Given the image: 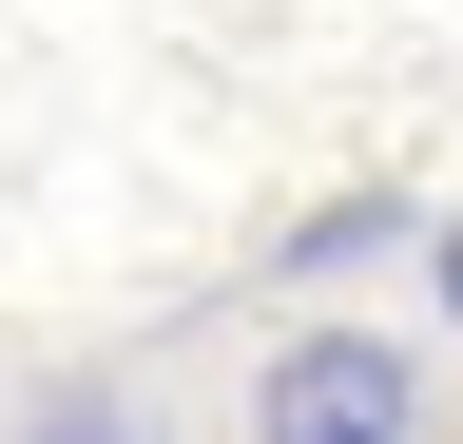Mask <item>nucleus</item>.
<instances>
[{"mask_svg": "<svg viewBox=\"0 0 463 444\" xmlns=\"http://www.w3.org/2000/svg\"><path fill=\"white\" fill-rule=\"evenodd\" d=\"M0 444H155V425H136V386H116V367H58V386H39Z\"/></svg>", "mask_w": 463, "mask_h": 444, "instance_id": "nucleus-3", "label": "nucleus"}, {"mask_svg": "<svg viewBox=\"0 0 463 444\" xmlns=\"http://www.w3.org/2000/svg\"><path fill=\"white\" fill-rule=\"evenodd\" d=\"M425 290H444V328H463V213H425Z\"/></svg>", "mask_w": 463, "mask_h": 444, "instance_id": "nucleus-4", "label": "nucleus"}, {"mask_svg": "<svg viewBox=\"0 0 463 444\" xmlns=\"http://www.w3.org/2000/svg\"><path fill=\"white\" fill-rule=\"evenodd\" d=\"M386 232H425V213H405V194H328L309 232H270V270H289V290H309V270H367Z\"/></svg>", "mask_w": 463, "mask_h": 444, "instance_id": "nucleus-2", "label": "nucleus"}, {"mask_svg": "<svg viewBox=\"0 0 463 444\" xmlns=\"http://www.w3.org/2000/svg\"><path fill=\"white\" fill-rule=\"evenodd\" d=\"M251 444H425V348L405 328H289L251 367Z\"/></svg>", "mask_w": 463, "mask_h": 444, "instance_id": "nucleus-1", "label": "nucleus"}]
</instances>
